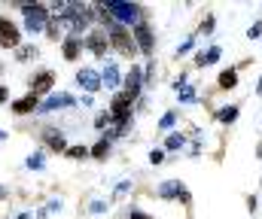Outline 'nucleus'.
<instances>
[{
  "label": "nucleus",
  "instance_id": "7",
  "mask_svg": "<svg viewBox=\"0 0 262 219\" xmlns=\"http://www.w3.org/2000/svg\"><path fill=\"white\" fill-rule=\"evenodd\" d=\"M34 107H37V94H28V98H25V101H18L12 110H15V113H28V110H34Z\"/></svg>",
  "mask_w": 262,
  "mask_h": 219
},
{
  "label": "nucleus",
  "instance_id": "13",
  "mask_svg": "<svg viewBox=\"0 0 262 219\" xmlns=\"http://www.w3.org/2000/svg\"><path fill=\"white\" fill-rule=\"evenodd\" d=\"M131 219H149V216H143V213H134V216H131Z\"/></svg>",
  "mask_w": 262,
  "mask_h": 219
},
{
  "label": "nucleus",
  "instance_id": "1",
  "mask_svg": "<svg viewBox=\"0 0 262 219\" xmlns=\"http://www.w3.org/2000/svg\"><path fill=\"white\" fill-rule=\"evenodd\" d=\"M113 46H116L122 55H134V43H131V37H128L125 28H113Z\"/></svg>",
  "mask_w": 262,
  "mask_h": 219
},
{
  "label": "nucleus",
  "instance_id": "5",
  "mask_svg": "<svg viewBox=\"0 0 262 219\" xmlns=\"http://www.w3.org/2000/svg\"><path fill=\"white\" fill-rule=\"evenodd\" d=\"M134 34H137L143 52H152V34H149V28H146V25H134Z\"/></svg>",
  "mask_w": 262,
  "mask_h": 219
},
{
  "label": "nucleus",
  "instance_id": "12",
  "mask_svg": "<svg viewBox=\"0 0 262 219\" xmlns=\"http://www.w3.org/2000/svg\"><path fill=\"white\" fill-rule=\"evenodd\" d=\"M3 101H6V88L0 85V104H3Z\"/></svg>",
  "mask_w": 262,
  "mask_h": 219
},
{
  "label": "nucleus",
  "instance_id": "10",
  "mask_svg": "<svg viewBox=\"0 0 262 219\" xmlns=\"http://www.w3.org/2000/svg\"><path fill=\"white\" fill-rule=\"evenodd\" d=\"M235 82H238V76H235V70H229V73H223V76H220V85H223V88H232Z\"/></svg>",
  "mask_w": 262,
  "mask_h": 219
},
{
  "label": "nucleus",
  "instance_id": "4",
  "mask_svg": "<svg viewBox=\"0 0 262 219\" xmlns=\"http://www.w3.org/2000/svg\"><path fill=\"white\" fill-rule=\"evenodd\" d=\"M52 82H55V76H52V70H43L40 76H34V79H31V94H40V91L52 88Z\"/></svg>",
  "mask_w": 262,
  "mask_h": 219
},
{
  "label": "nucleus",
  "instance_id": "6",
  "mask_svg": "<svg viewBox=\"0 0 262 219\" xmlns=\"http://www.w3.org/2000/svg\"><path fill=\"white\" fill-rule=\"evenodd\" d=\"M89 46H92V52H95V55H101V52L107 49V37L98 31V34H92V37H89Z\"/></svg>",
  "mask_w": 262,
  "mask_h": 219
},
{
  "label": "nucleus",
  "instance_id": "2",
  "mask_svg": "<svg viewBox=\"0 0 262 219\" xmlns=\"http://www.w3.org/2000/svg\"><path fill=\"white\" fill-rule=\"evenodd\" d=\"M18 43V28L12 25V21H6V18H0V46H15Z\"/></svg>",
  "mask_w": 262,
  "mask_h": 219
},
{
  "label": "nucleus",
  "instance_id": "9",
  "mask_svg": "<svg viewBox=\"0 0 262 219\" xmlns=\"http://www.w3.org/2000/svg\"><path fill=\"white\" fill-rule=\"evenodd\" d=\"M46 143H49V149H64L61 134H55V131H46Z\"/></svg>",
  "mask_w": 262,
  "mask_h": 219
},
{
  "label": "nucleus",
  "instance_id": "11",
  "mask_svg": "<svg viewBox=\"0 0 262 219\" xmlns=\"http://www.w3.org/2000/svg\"><path fill=\"white\" fill-rule=\"evenodd\" d=\"M107 146H110V143H107V140H101V143H98V149H95V155H98V158H101V155H104V152H107Z\"/></svg>",
  "mask_w": 262,
  "mask_h": 219
},
{
  "label": "nucleus",
  "instance_id": "3",
  "mask_svg": "<svg viewBox=\"0 0 262 219\" xmlns=\"http://www.w3.org/2000/svg\"><path fill=\"white\" fill-rule=\"evenodd\" d=\"M128 110H131V94H116L113 98V116L119 122H125L128 119Z\"/></svg>",
  "mask_w": 262,
  "mask_h": 219
},
{
  "label": "nucleus",
  "instance_id": "8",
  "mask_svg": "<svg viewBox=\"0 0 262 219\" xmlns=\"http://www.w3.org/2000/svg\"><path fill=\"white\" fill-rule=\"evenodd\" d=\"M76 52H79V40H76V37H70V40L64 43V58H67V61H73V58H76Z\"/></svg>",
  "mask_w": 262,
  "mask_h": 219
}]
</instances>
